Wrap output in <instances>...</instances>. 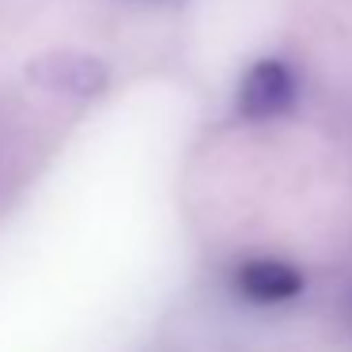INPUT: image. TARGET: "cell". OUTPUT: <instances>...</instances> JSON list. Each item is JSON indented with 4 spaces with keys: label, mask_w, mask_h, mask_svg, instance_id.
<instances>
[{
    "label": "cell",
    "mask_w": 352,
    "mask_h": 352,
    "mask_svg": "<svg viewBox=\"0 0 352 352\" xmlns=\"http://www.w3.org/2000/svg\"><path fill=\"white\" fill-rule=\"evenodd\" d=\"M296 102V72L280 57H261L239 80V114L250 122L280 118Z\"/></svg>",
    "instance_id": "cell-1"
},
{
    "label": "cell",
    "mask_w": 352,
    "mask_h": 352,
    "mask_svg": "<svg viewBox=\"0 0 352 352\" xmlns=\"http://www.w3.org/2000/svg\"><path fill=\"white\" fill-rule=\"evenodd\" d=\"M235 284L246 299L254 303H284V299L299 296L303 288V273L296 265L280 258H250L239 265L235 273Z\"/></svg>",
    "instance_id": "cell-2"
},
{
    "label": "cell",
    "mask_w": 352,
    "mask_h": 352,
    "mask_svg": "<svg viewBox=\"0 0 352 352\" xmlns=\"http://www.w3.org/2000/svg\"><path fill=\"white\" fill-rule=\"evenodd\" d=\"M46 72L50 76H42L46 87H54V91L61 87V91H76V95L95 91V87H102V80H107L95 57H72V54L46 61Z\"/></svg>",
    "instance_id": "cell-3"
}]
</instances>
